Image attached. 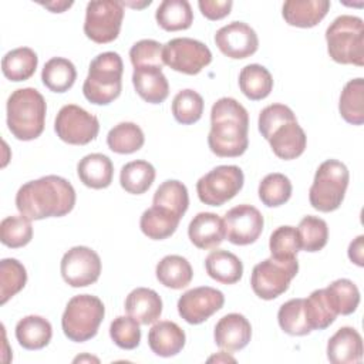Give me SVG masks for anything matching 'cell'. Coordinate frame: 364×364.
Masks as SVG:
<instances>
[{"label":"cell","instance_id":"ffe728a7","mask_svg":"<svg viewBox=\"0 0 364 364\" xmlns=\"http://www.w3.org/2000/svg\"><path fill=\"white\" fill-rule=\"evenodd\" d=\"M188 236L198 249H213L226 237L223 219L212 212H200L191 220Z\"/></svg>","mask_w":364,"mask_h":364},{"label":"cell","instance_id":"60d3db41","mask_svg":"<svg viewBox=\"0 0 364 364\" xmlns=\"http://www.w3.org/2000/svg\"><path fill=\"white\" fill-rule=\"evenodd\" d=\"M26 267L17 259H3L0 262V303L6 304L26 286Z\"/></svg>","mask_w":364,"mask_h":364},{"label":"cell","instance_id":"2e32d148","mask_svg":"<svg viewBox=\"0 0 364 364\" xmlns=\"http://www.w3.org/2000/svg\"><path fill=\"white\" fill-rule=\"evenodd\" d=\"M215 44L226 57L242 60L257 51L259 38L249 24L243 21H232L216 31Z\"/></svg>","mask_w":364,"mask_h":364},{"label":"cell","instance_id":"f6af8a7d","mask_svg":"<svg viewBox=\"0 0 364 364\" xmlns=\"http://www.w3.org/2000/svg\"><path fill=\"white\" fill-rule=\"evenodd\" d=\"M33 237L31 220L20 216H7L0 223V240L4 246L18 249L30 243Z\"/></svg>","mask_w":364,"mask_h":364},{"label":"cell","instance_id":"44dd1931","mask_svg":"<svg viewBox=\"0 0 364 364\" xmlns=\"http://www.w3.org/2000/svg\"><path fill=\"white\" fill-rule=\"evenodd\" d=\"M327 358L333 364L360 363L363 358V338L353 327L338 328L327 343Z\"/></svg>","mask_w":364,"mask_h":364},{"label":"cell","instance_id":"f5cc1de1","mask_svg":"<svg viewBox=\"0 0 364 364\" xmlns=\"http://www.w3.org/2000/svg\"><path fill=\"white\" fill-rule=\"evenodd\" d=\"M40 4L51 10L53 13H63L65 9H70L73 6V1H50V3H40Z\"/></svg>","mask_w":364,"mask_h":364},{"label":"cell","instance_id":"4dcf8cb0","mask_svg":"<svg viewBox=\"0 0 364 364\" xmlns=\"http://www.w3.org/2000/svg\"><path fill=\"white\" fill-rule=\"evenodd\" d=\"M155 18L166 31L186 30L193 23V11L186 0H164L156 9Z\"/></svg>","mask_w":364,"mask_h":364},{"label":"cell","instance_id":"74e56055","mask_svg":"<svg viewBox=\"0 0 364 364\" xmlns=\"http://www.w3.org/2000/svg\"><path fill=\"white\" fill-rule=\"evenodd\" d=\"M152 203L155 206H162L165 209H169L171 212H173L182 219V216L185 215L189 206L188 189L182 182L176 179L165 181L155 191Z\"/></svg>","mask_w":364,"mask_h":364},{"label":"cell","instance_id":"db71d44e","mask_svg":"<svg viewBox=\"0 0 364 364\" xmlns=\"http://www.w3.org/2000/svg\"><path fill=\"white\" fill-rule=\"evenodd\" d=\"M236 361L233 357H229V355H226V353H223V351H220L219 353V355H213V357H210L208 361Z\"/></svg>","mask_w":364,"mask_h":364},{"label":"cell","instance_id":"8992f818","mask_svg":"<svg viewBox=\"0 0 364 364\" xmlns=\"http://www.w3.org/2000/svg\"><path fill=\"white\" fill-rule=\"evenodd\" d=\"M104 316V303L97 296L78 294L68 300L61 317V327L67 338L84 343L98 333Z\"/></svg>","mask_w":364,"mask_h":364},{"label":"cell","instance_id":"d590c367","mask_svg":"<svg viewBox=\"0 0 364 364\" xmlns=\"http://www.w3.org/2000/svg\"><path fill=\"white\" fill-rule=\"evenodd\" d=\"M144 142V132L135 122H119L107 135L108 148L117 154L136 152L142 148Z\"/></svg>","mask_w":364,"mask_h":364},{"label":"cell","instance_id":"cb8c5ba5","mask_svg":"<svg viewBox=\"0 0 364 364\" xmlns=\"http://www.w3.org/2000/svg\"><path fill=\"white\" fill-rule=\"evenodd\" d=\"M185 331L173 321H158L148 333V344L152 353L159 357L176 355L185 346Z\"/></svg>","mask_w":364,"mask_h":364},{"label":"cell","instance_id":"4fadbf2b","mask_svg":"<svg viewBox=\"0 0 364 364\" xmlns=\"http://www.w3.org/2000/svg\"><path fill=\"white\" fill-rule=\"evenodd\" d=\"M61 276L71 287H87L101 274V259L87 246H74L64 253L60 264Z\"/></svg>","mask_w":364,"mask_h":364},{"label":"cell","instance_id":"f907efd6","mask_svg":"<svg viewBox=\"0 0 364 364\" xmlns=\"http://www.w3.org/2000/svg\"><path fill=\"white\" fill-rule=\"evenodd\" d=\"M200 13L209 20H220L226 17L233 6L232 0H199Z\"/></svg>","mask_w":364,"mask_h":364},{"label":"cell","instance_id":"7bdbcfd3","mask_svg":"<svg viewBox=\"0 0 364 364\" xmlns=\"http://www.w3.org/2000/svg\"><path fill=\"white\" fill-rule=\"evenodd\" d=\"M291 189V182L286 175L273 172L266 175L259 183V198L263 205L276 208L290 199Z\"/></svg>","mask_w":364,"mask_h":364},{"label":"cell","instance_id":"30bf717a","mask_svg":"<svg viewBox=\"0 0 364 364\" xmlns=\"http://www.w3.org/2000/svg\"><path fill=\"white\" fill-rule=\"evenodd\" d=\"M124 4L117 0L90 1L85 9L84 33L97 44L114 41L121 30Z\"/></svg>","mask_w":364,"mask_h":364},{"label":"cell","instance_id":"681fc988","mask_svg":"<svg viewBox=\"0 0 364 364\" xmlns=\"http://www.w3.org/2000/svg\"><path fill=\"white\" fill-rule=\"evenodd\" d=\"M296 119L294 112L284 104H272L264 107L259 114V131L264 139H269L273 131L282 124Z\"/></svg>","mask_w":364,"mask_h":364},{"label":"cell","instance_id":"7402d4cb","mask_svg":"<svg viewBox=\"0 0 364 364\" xmlns=\"http://www.w3.org/2000/svg\"><path fill=\"white\" fill-rule=\"evenodd\" d=\"M287 24L301 28L317 26L328 13V0H287L282 9Z\"/></svg>","mask_w":364,"mask_h":364},{"label":"cell","instance_id":"52a82bcc","mask_svg":"<svg viewBox=\"0 0 364 364\" xmlns=\"http://www.w3.org/2000/svg\"><path fill=\"white\" fill-rule=\"evenodd\" d=\"M350 173L347 166L337 159H327L316 171L314 181L309 191L310 205L320 212H333L340 208Z\"/></svg>","mask_w":364,"mask_h":364},{"label":"cell","instance_id":"8fae6325","mask_svg":"<svg viewBox=\"0 0 364 364\" xmlns=\"http://www.w3.org/2000/svg\"><path fill=\"white\" fill-rule=\"evenodd\" d=\"M164 64L178 73L195 75L212 61V53L202 41L178 37L169 40L162 51Z\"/></svg>","mask_w":364,"mask_h":364},{"label":"cell","instance_id":"83f0119b","mask_svg":"<svg viewBox=\"0 0 364 364\" xmlns=\"http://www.w3.org/2000/svg\"><path fill=\"white\" fill-rule=\"evenodd\" d=\"M181 222V218L162 206L152 205L139 220V228L145 236L154 240H162L172 236Z\"/></svg>","mask_w":364,"mask_h":364},{"label":"cell","instance_id":"b9f144b4","mask_svg":"<svg viewBox=\"0 0 364 364\" xmlns=\"http://www.w3.org/2000/svg\"><path fill=\"white\" fill-rule=\"evenodd\" d=\"M300 247L306 252L314 253L321 250L328 240V226L324 219L307 215L297 226Z\"/></svg>","mask_w":364,"mask_h":364},{"label":"cell","instance_id":"8d00e7d4","mask_svg":"<svg viewBox=\"0 0 364 364\" xmlns=\"http://www.w3.org/2000/svg\"><path fill=\"white\" fill-rule=\"evenodd\" d=\"M304 311L311 330L327 328L338 316L334 311L324 289L314 290L307 299H304Z\"/></svg>","mask_w":364,"mask_h":364},{"label":"cell","instance_id":"3957f363","mask_svg":"<svg viewBox=\"0 0 364 364\" xmlns=\"http://www.w3.org/2000/svg\"><path fill=\"white\" fill-rule=\"evenodd\" d=\"M7 127L20 141H31L44 131L47 104L44 97L31 87L13 91L7 100Z\"/></svg>","mask_w":364,"mask_h":364},{"label":"cell","instance_id":"836d02e7","mask_svg":"<svg viewBox=\"0 0 364 364\" xmlns=\"http://www.w3.org/2000/svg\"><path fill=\"white\" fill-rule=\"evenodd\" d=\"M77 78V70L74 64L63 57L50 58L41 71L43 84L53 92L68 91Z\"/></svg>","mask_w":364,"mask_h":364},{"label":"cell","instance_id":"11a10c76","mask_svg":"<svg viewBox=\"0 0 364 364\" xmlns=\"http://www.w3.org/2000/svg\"><path fill=\"white\" fill-rule=\"evenodd\" d=\"M84 360H88V361H95V363H98V358H95V357H90V355H81V357H77V358H74V363H81V361H84Z\"/></svg>","mask_w":364,"mask_h":364},{"label":"cell","instance_id":"f1b7e54d","mask_svg":"<svg viewBox=\"0 0 364 364\" xmlns=\"http://www.w3.org/2000/svg\"><path fill=\"white\" fill-rule=\"evenodd\" d=\"M155 273L161 284L173 290L186 287L193 277L191 263L179 255H168L161 259L156 264Z\"/></svg>","mask_w":364,"mask_h":364},{"label":"cell","instance_id":"ee69618b","mask_svg":"<svg viewBox=\"0 0 364 364\" xmlns=\"http://www.w3.org/2000/svg\"><path fill=\"white\" fill-rule=\"evenodd\" d=\"M203 98L199 92L186 88L179 91L172 101V114L182 125H191L200 119L203 114Z\"/></svg>","mask_w":364,"mask_h":364},{"label":"cell","instance_id":"c3c4849f","mask_svg":"<svg viewBox=\"0 0 364 364\" xmlns=\"http://www.w3.org/2000/svg\"><path fill=\"white\" fill-rule=\"evenodd\" d=\"M162 51H164V46L159 41L151 40V38L139 40L131 47L129 60L134 68L144 67V65L162 67L164 65Z\"/></svg>","mask_w":364,"mask_h":364},{"label":"cell","instance_id":"ac0fdd59","mask_svg":"<svg viewBox=\"0 0 364 364\" xmlns=\"http://www.w3.org/2000/svg\"><path fill=\"white\" fill-rule=\"evenodd\" d=\"M272 151L280 159L290 161L299 158L307 145V136L297 119L287 121L277 127L267 139Z\"/></svg>","mask_w":364,"mask_h":364},{"label":"cell","instance_id":"816d5d0a","mask_svg":"<svg viewBox=\"0 0 364 364\" xmlns=\"http://www.w3.org/2000/svg\"><path fill=\"white\" fill-rule=\"evenodd\" d=\"M348 257L353 263L363 267L364 266V236H357L348 246Z\"/></svg>","mask_w":364,"mask_h":364},{"label":"cell","instance_id":"7dc6e473","mask_svg":"<svg viewBox=\"0 0 364 364\" xmlns=\"http://www.w3.org/2000/svg\"><path fill=\"white\" fill-rule=\"evenodd\" d=\"M109 336L119 348L134 350L141 341L139 323L131 316H118L111 321Z\"/></svg>","mask_w":364,"mask_h":364},{"label":"cell","instance_id":"9c48e42d","mask_svg":"<svg viewBox=\"0 0 364 364\" xmlns=\"http://www.w3.org/2000/svg\"><path fill=\"white\" fill-rule=\"evenodd\" d=\"M245 176L236 165H219L199 178L196 192L202 203L209 206H222L235 198L243 188Z\"/></svg>","mask_w":364,"mask_h":364},{"label":"cell","instance_id":"484cf974","mask_svg":"<svg viewBox=\"0 0 364 364\" xmlns=\"http://www.w3.org/2000/svg\"><path fill=\"white\" fill-rule=\"evenodd\" d=\"M205 269L209 277L222 284H235L243 276L242 260L232 252L216 249L205 259Z\"/></svg>","mask_w":364,"mask_h":364},{"label":"cell","instance_id":"e0dca14e","mask_svg":"<svg viewBox=\"0 0 364 364\" xmlns=\"http://www.w3.org/2000/svg\"><path fill=\"white\" fill-rule=\"evenodd\" d=\"M252 337V326L249 320L239 313L223 316L215 326L213 338L219 348L225 351H239L245 348Z\"/></svg>","mask_w":364,"mask_h":364},{"label":"cell","instance_id":"1f68e13d","mask_svg":"<svg viewBox=\"0 0 364 364\" xmlns=\"http://www.w3.org/2000/svg\"><path fill=\"white\" fill-rule=\"evenodd\" d=\"M239 88L252 101L266 98L273 90L270 71L260 64H249L239 74Z\"/></svg>","mask_w":364,"mask_h":364},{"label":"cell","instance_id":"4316f807","mask_svg":"<svg viewBox=\"0 0 364 364\" xmlns=\"http://www.w3.org/2000/svg\"><path fill=\"white\" fill-rule=\"evenodd\" d=\"M53 337L50 321L41 316H26L16 324V338L26 350L44 348Z\"/></svg>","mask_w":364,"mask_h":364},{"label":"cell","instance_id":"f35d334b","mask_svg":"<svg viewBox=\"0 0 364 364\" xmlns=\"http://www.w3.org/2000/svg\"><path fill=\"white\" fill-rule=\"evenodd\" d=\"M324 290L337 314L348 316L357 310L360 303V291L351 280L337 279Z\"/></svg>","mask_w":364,"mask_h":364},{"label":"cell","instance_id":"6da1fadb","mask_svg":"<svg viewBox=\"0 0 364 364\" xmlns=\"http://www.w3.org/2000/svg\"><path fill=\"white\" fill-rule=\"evenodd\" d=\"M75 191L73 185L57 175H47L26 182L16 193V206L28 220L60 218L73 210Z\"/></svg>","mask_w":364,"mask_h":364},{"label":"cell","instance_id":"277c9868","mask_svg":"<svg viewBox=\"0 0 364 364\" xmlns=\"http://www.w3.org/2000/svg\"><path fill=\"white\" fill-rule=\"evenodd\" d=\"M124 64L118 53L105 51L98 54L88 68L82 84L84 97L95 105H108L117 100L122 90Z\"/></svg>","mask_w":364,"mask_h":364},{"label":"cell","instance_id":"ab89813d","mask_svg":"<svg viewBox=\"0 0 364 364\" xmlns=\"http://www.w3.org/2000/svg\"><path fill=\"white\" fill-rule=\"evenodd\" d=\"M280 328L290 336H306L313 331L307 323L304 299H291L283 303L277 313Z\"/></svg>","mask_w":364,"mask_h":364},{"label":"cell","instance_id":"7a4b0ae2","mask_svg":"<svg viewBox=\"0 0 364 364\" xmlns=\"http://www.w3.org/2000/svg\"><path fill=\"white\" fill-rule=\"evenodd\" d=\"M249 114L246 108L230 97L219 98L210 109L209 149L220 158H236L249 146Z\"/></svg>","mask_w":364,"mask_h":364},{"label":"cell","instance_id":"d6986e66","mask_svg":"<svg viewBox=\"0 0 364 364\" xmlns=\"http://www.w3.org/2000/svg\"><path fill=\"white\" fill-rule=\"evenodd\" d=\"M132 84L136 94L149 104H161L169 94V84L162 67L144 65L134 68Z\"/></svg>","mask_w":364,"mask_h":364},{"label":"cell","instance_id":"bcb514c9","mask_svg":"<svg viewBox=\"0 0 364 364\" xmlns=\"http://www.w3.org/2000/svg\"><path fill=\"white\" fill-rule=\"evenodd\" d=\"M269 249L272 257L279 260L296 259L300 247V237L297 228L293 226H279L274 229L269 239Z\"/></svg>","mask_w":364,"mask_h":364},{"label":"cell","instance_id":"f546056e","mask_svg":"<svg viewBox=\"0 0 364 364\" xmlns=\"http://www.w3.org/2000/svg\"><path fill=\"white\" fill-rule=\"evenodd\" d=\"M38 57L30 47H18L9 53L1 60V71L10 81L28 80L37 68Z\"/></svg>","mask_w":364,"mask_h":364},{"label":"cell","instance_id":"ba28073f","mask_svg":"<svg viewBox=\"0 0 364 364\" xmlns=\"http://www.w3.org/2000/svg\"><path fill=\"white\" fill-rule=\"evenodd\" d=\"M297 272V257L289 260H279L274 257L264 259L252 270V290L263 300H273L289 289L290 282L296 277Z\"/></svg>","mask_w":364,"mask_h":364},{"label":"cell","instance_id":"9a60e30c","mask_svg":"<svg viewBox=\"0 0 364 364\" xmlns=\"http://www.w3.org/2000/svg\"><path fill=\"white\" fill-rule=\"evenodd\" d=\"M225 296L220 290L200 286L185 291L178 300V313L189 324H200L223 307Z\"/></svg>","mask_w":364,"mask_h":364},{"label":"cell","instance_id":"5b68a950","mask_svg":"<svg viewBox=\"0 0 364 364\" xmlns=\"http://www.w3.org/2000/svg\"><path fill=\"white\" fill-rule=\"evenodd\" d=\"M328 55L338 64L364 65V23L357 16L343 14L326 30Z\"/></svg>","mask_w":364,"mask_h":364},{"label":"cell","instance_id":"e575fe53","mask_svg":"<svg viewBox=\"0 0 364 364\" xmlns=\"http://www.w3.org/2000/svg\"><path fill=\"white\" fill-rule=\"evenodd\" d=\"M155 181V168L148 161H131L121 168L119 183L122 189L132 195L146 192Z\"/></svg>","mask_w":364,"mask_h":364},{"label":"cell","instance_id":"d4e9b609","mask_svg":"<svg viewBox=\"0 0 364 364\" xmlns=\"http://www.w3.org/2000/svg\"><path fill=\"white\" fill-rule=\"evenodd\" d=\"M80 181L92 189L108 188L114 176V165L104 154H88L77 165Z\"/></svg>","mask_w":364,"mask_h":364},{"label":"cell","instance_id":"5bb4252c","mask_svg":"<svg viewBox=\"0 0 364 364\" xmlns=\"http://www.w3.org/2000/svg\"><path fill=\"white\" fill-rule=\"evenodd\" d=\"M225 233L230 243L245 246L255 243L263 230V216L252 205H237L229 209L223 218Z\"/></svg>","mask_w":364,"mask_h":364},{"label":"cell","instance_id":"d6a6232c","mask_svg":"<svg viewBox=\"0 0 364 364\" xmlns=\"http://www.w3.org/2000/svg\"><path fill=\"white\" fill-rule=\"evenodd\" d=\"M338 111L343 119L351 125L364 124V80L354 78L350 80L341 94L338 101Z\"/></svg>","mask_w":364,"mask_h":364},{"label":"cell","instance_id":"603a6c76","mask_svg":"<svg viewBox=\"0 0 364 364\" xmlns=\"http://www.w3.org/2000/svg\"><path fill=\"white\" fill-rule=\"evenodd\" d=\"M125 311L139 324H152L162 314V300L159 294L148 287L134 289L125 299Z\"/></svg>","mask_w":364,"mask_h":364},{"label":"cell","instance_id":"7c38bea8","mask_svg":"<svg viewBox=\"0 0 364 364\" xmlns=\"http://www.w3.org/2000/svg\"><path fill=\"white\" fill-rule=\"evenodd\" d=\"M57 136L70 145H87L100 131L98 118L75 104L61 107L54 121Z\"/></svg>","mask_w":364,"mask_h":364}]
</instances>
